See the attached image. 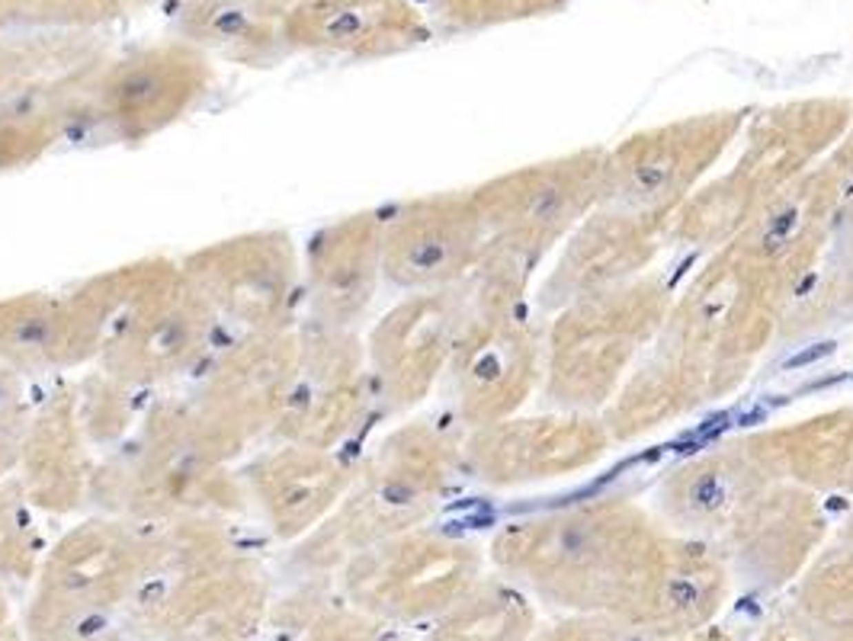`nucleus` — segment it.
Returning <instances> with one entry per match:
<instances>
[{"label": "nucleus", "instance_id": "6", "mask_svg": "<svg viewBox=\"0 0 853 641\" xmlns=\"http://www.w3.org/2000/svg\"><path fill=\"white\" fill-rule=\"evenodd\" d=\"M296 359L298 334H251L212 369L199 410L228 430L238 443L260 430H273L296 372Z\"/></svg>", "mask_w": 853, "mask_h": 641}, {"label": "nucleus", "instance_id": "12", "mask_svg": "<svg viewBox=\"0 0 853 641\" xmlns=\"http://www.w3.org/2000/svg\"><path fill=\"white\" fill-rule=\"evenodd\" d=\"M391 17L389 0H308L286 19V36L302 45L360 48Z\"/></svg>", "mask_w": 853, "mask_h": 641}, {"label": "nucleus", "instance_id": "11", "mask_svg": "<svg viewBox=\"0 0 853 641\" xmlns=\"http://www.w3.org/2000/svg\"><path fill=\"white\" fill-rule=\"evenodd\" d=\"M465 238L446 215H414L391 231L382 260L398 282H426L453 273L462 260Z\"/></svg>", "mask_w": 853, "mask_h": 641}, {"label": "nucleus", "instance_id": "13", "mask_svg": "<svg viewBox=\"0 0 853 641\" xmlns=\"http://www.w3.org/2000/svg\"><path fill=\"white\" fill-rule=\"evenodd\" d=\"M23 375H26V372L0 363V427H3V423H13V417H17L19 401H23V388H26Z\"/></svg>", "mask_w": 853, "mask_h": 641}, {"label": "nucleus", "instance_id": "9", "mask_svg": "<svg viewBox=\"0 0 853 641\" xmlns=\"http://www.w3.org/2000/svg\"><path fill=\"white\" fill-rule=\"evenodd\" d=\"M251 491L279 532H302L337 501L340 472L321 449L286 443L251 468Z\"/></svg>", "mask_w": 853, "mask_h": 641}, {"label": "nucleus", "instance_id": "4", "mask_svg": "<svg viewBox=\"0 0 853 641\" xmlns=\"http://www.w3.org/2000/svg\"><path fill=\"white\" fill-rule=\"evenodd\" d=\"M116 276L68 298L19 295L0 302V363L19 372L58 369L96 356Z\"/></svg>", "mask_w": 853, "mask_h": 641}, {"label": "nucleus", "instance_id": "2", "mask_svg": "<svg viewBox=\"0 0 853 641\" xmlns=\"http://www.w3.org/2000/svg\"><path fill=\"white\" fill-rule=\"evenodd\" d=\"M238 439L203 410H174L151 420L112 465V497L141 513L203 510L225 501V459Z\"/></svg>", "mask_w": 853, "mask_h": 641}, {"label": "nucleus", "instance_id": "7", "mask_svg": "<svg viewBox=\"0 0 853 641\" xmlns=\"http://www.w3.org/2000/svg\"><path fill=\"white\" fill-rule=\"evenodd\" d=\"M203 65L180 48H158L122 61L103 84L100 116L116 135L138 141L180 119L199 96Z\"/></svg>", "mask_w": 853, "mask_h": 641}, {"label": "nucleus", "instance_id": "8", "mask_svg": "<svg viewBox=\"0 0 853 641\" xmlns=\"http://www.w3.org/2000/svg\"><path fill=\"white\" fill-rule=\"evenodd\" d=\"M379 257L382 247L362 218H347L318 234L308 251L305 288L321 324L343 327L366 305Z\"/></svg>", "mask_w": 853, "mask_h": 641}, {"label": "nucleus", "instance_id": "10", "mask_svg": "<svg viewBox=\"0 0 853 641\" xmlns=\"http://www.w3.org/2000/svg\"><path fill=\"white\" fill-rule=\"evenodd\" d=\"M77 420L71 410H52L32 420L26 443L19 449V468H23V487L29 497L48 507H65L81 497L84 474V449L77 437Z\"/></svg>", "mask_w": 853, "mask_h": 641}, {"label": "nucleus", "instance_id": "5", "mask_svg": "<svg viewBox=\"0 0 853 641\" xmlns=\"http://www.w3.org/2000/svg\"><path fill=\"white\" fill-rule=\"evenodd\" d=\"M350 344L337 327L298 334V359L276 420V437L292 446L327 449L350 430L360 401V375Z\"/></svg>", "mask_w": 853, "mask_h": 641}, {"label": "nucleus", "instance_id": "1", "mask_svg": "<svg viewBox=\"0 0 853 641\" xmlns=\"http://www.w3.org/2000/svg\"><path fill=\"white\" fill-rule=\"evenodd\" d=\"M212 317L183 270H122L96 359L119 385H154L199 359Z\"/></svg>", "mask_w": 853, "mask_h": 641}, {"label": "nucleus", "instance_id": "3", "mask_svg": "<svg viewBox=\"0 0 853 641\" xmlns=\"http://www.w3.org/2000/svg\"><path fill=\"white\" fill-rule=\"evenodd\" d=\"M183 276L212 315L263 334L282 330L298 263L286 234L257 231L193 253L183 263Z\"/></svg>", "mask_w": 853, "mask_h": 641}]
</instances>
